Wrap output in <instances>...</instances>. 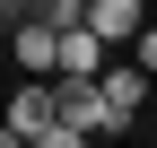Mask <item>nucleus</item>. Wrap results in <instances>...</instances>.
Listing matches in <instances>:
<instances>
[{"instance_id": "nucleus-1", "label": "nucleus", "mask_w": 157, "mask_h": 148, "mask_svg": "<svg viewBox=\"0 0 157 148\" xmlns=\"http://www.w3.org/2000/svg\"><path fill=\"white\" fill-rule=\"evenodd\" d=\"M9 52H17V79H61V35L44 26L35 9H9Z\"/></svg>"}, {"instance_id": "nucleus-2", "label": "nucleus", "mask_w": 157, "mask_h": 148, "mask_svg": "<svg viewBox=\"0 0 157 148\" xmlns=\"http://www.w3.org/2000/svg\"><path fill=\"white\" fill-rule=\"evenodd\" d=\"M52 105H61V131H78V139H105L113 131L105 79H52Z\"/></svg>"}, {"instance_id": "nucleus-3", "label": "nucleus", "mask_w": 157, "mask_h": 148, "mask_svg": "<svg viewBox=\"0 0 157 148\" xmlns=\"http://www.w3.org/2000/svg\"><path fill=\"white\" fill-rule=\"evenodd\" d=\"M87 26L105 35V52H113V44H131V52H140V35L157 26V17L140 9V0H87Z\"/></svg>"}, {"instance_id": "nucleus-4", "label": "nucleus", "mask_w": 157, "mask_h": 148, "mask_svg": "<svg viewBox=\"0 0 157 148\" xmlns=\"http://www.w3.org/2000/svg\"><path fill=\"white\" fill-rule=\"evenodd\" d=\"M105 105H113V131H131V122L148 113V70L140 61H113L105 70Z\"/></svg>"}, {"instance_id": "nucleus-5", "label": "nucleus", "mask_w": 157, "mask_h": 148, "mask_svg": "<svg viewBox=\"0 0 157 148\" xmlns=\"http://www.w3.org/2000/svg\"><path fill=\"white\" fill-rule=\"evenodd\" d=\"M105 35H96V26H70L61 35V79H105Z\"/></svg>"}, {"instance_id": "nucleus-6", "label": "nucleus", "mask_w": 157, "mask_h": 148, "mask_svg": "<svg viewBox=\"0 0 157 148\" xmlns=\"http://www.w3.org/2000/svg\"><path fill=\"white\" fill-rule=\"evenodd\" d=\"M131 61H140V70H148V79H157V26L140 35V52H131Z\"/></svg>"}, {"instance_id": "nucleus-7", "label": "nucleus", "mask_w": 157, "mask_h": 148, "mask_svg": "<svg viewBox=\"0 0 157 148\" xmlns=\"http://www.w3.org/2000/svg\"><path fill=\"white\" fill-rule=\"evenodd\" d=\"M44 148H87V139H78V131H52V139H44Z\"/></svg>"}, {"instance_id": "nucleus-8", "label": "nucleus", "mask_w": 157, "mask_h": 148, "mask_svg": "<svg viewBox=\"0 0 157 148\" xmlns=\"http://www.w3.org/2000/svg\"><path fill=\"white\" fill-rule=\"evenodd\" d=\"M0 148H17V139H0Z\"/></svg>"}]
</instances>
